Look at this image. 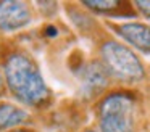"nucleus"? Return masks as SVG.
<instances>
[{"label": "nucleus", "mask_w": 150, "mask_h": 132, "mask_svg": "<svg viewBox=\"0 0 150 132\" xmlns=\"http://www.w3.org/2000/svg\"><path fill=\"white\" fill-rule=\"evenodd\" d=\"M31 21L28 6L21 2H0V28L4 31H16Z\"/></svg>", "instance_id": "obj_4"}, {"label": "nucleus", "mask_w": 150, "mask_h": 132, "mask_svg": "<svg viewBox=\"0 0 150 132\" xmlns=\"http://www.w3.org/2000/svg\"><path fill=\"white\" fill-rule=\"evenodd\" d=\"M120 35L136 48L142 52H150V26L140 23H127L118 28Z\"/></svg>", "instance_id": "obj_6"}, {"label": "nucleus", "mask_w": 150, "mask_h": 132, "mask_svg": "<svg viewBox=\"0 0 150 132\" xmlns=\"http://www.w3.org/2000/svg\"><path fill=\"white\" fill-rule=\"evenodd\" d=\"M87 132H92V131H87Z\"/></svg>", "instance_id": "obj_12"}, {"label": "nucleus", "mask_w": 150, "mask_h": 132, "mask_svg": "<svg viewBox=\"0 0 150 132\" xmlns=\"http://www.w3.org/2000/svg\"><path fill=\"white\" fill-rule=\"evenodd\" d=\"M84 5L92 10H97V11H107V10H111L115 6H118L120 3L110 0V2H84Z\"/></svg>", "instance_id": "obj_8"}, {"label": "nucleus", "mask_w": 150, "mask_h": 132, "mask_svg": "<svg viewBox=\"0 0 150 132\" xmlns=\"http://www.w3.org/2000/svg\"><path fill=\"white\" fill-rule=\"evenodd\" d=\"M102 56L108 73H113L116 77L123 80L142 79L144 66L131 48L118 42H107L102 47Z\"/></svg>", "instance_id": "obj_3"}, {"label": "nucleus", "mask_w": 150, "mask_h": 132, "mask_svg": "<svg viewBox=\"0 0 150 132\" xmlns=\"http://www.w3.org/2000/svg\"><path fill=\"white\" fill-rule=\"evenodd\" d=\"M13 132H29V131H13Z\"/></svg>", "instance_id": "obj_10"}, {"label": "nucleus", "mask_w": 150, "mask_h": 132, "mask_svg": "<svg viewBox=\"0 0 150 132\" xmlns=\"http://www.w3.org/2000/svg\"><path fill=\"white\" fill-rule=\"evenodd\" d=\"M102 132H134V100L127 93H113L100 106Z\"/></svg>", "instance_id": "obj_2"}, {"label": "nucleus", "mask_w": 150, "mask_h": 132, "mask_svg": "<svg viewBox=\"0 0 150 132\" xmlns=\"http://www.w3.org/2000/svg\"><path fill=\"white\" fill-rule=\"evenodd\" d=\"M108 84V69L100 61H92L86 64L81 71V85L82 92L87 97L97 95Z\"/></svg>", "instance_id": "obj_5"}, {"label": "nucleus", "mask_w": 150, "mask_h": 132, "mask_svg": "<svg viewBox=\"0 0 150 132\" xmlns=\"http://www.w3.org/2000/svg\"><path fill=\"white\" fill-rule=\"evenodd\" d=\"M0 82H2V76H0Z\"/></svg>", "instance_id": "obj_11"}, {"label": "nucleus", "mask_w": 150, "mask_h": 132, "mask_svg": "<svg viewBox=\"0 0 150 132\" xmlns=\"http://www.w3.org/2000/svg\"><path fill=\"white\" fill-rule=\"evenodd\" d=\"M136 5L139 6V10L142 11V15L150 19V2H136Z\"/></svg>", "instance_id": "obj_9"}, {"label": "nucleus", "mask_w": 150, "mask_h": 132, "mask_svg": "<svg viewBox=\"0 0 150 132\" xmlns=\"http://www.w3.org/2000/svg\"><path fill=\"white\" fill-rule=\"evenodd\" d=\"M5 79L11 93L26 105H40L49 98L42 74L29 56L15 53L5 63Z\"/></svg>", "instance_id": "obj_1"}, {"label": "nucleus", "mask_w": 150, "mask_h": 132, "mask_svg": "<svg viewBox=\"0 0 150 132\" xmlns=\"http://www.w3.org/2000/svg\"><path fill=\"white\" fill-rule=\"evenodd\" d=\"M28 119V113L11 103H2L0 105V131L8 129L24 122Z\"/></svg>", "instance_id": "obj_7"}]
</instances>
